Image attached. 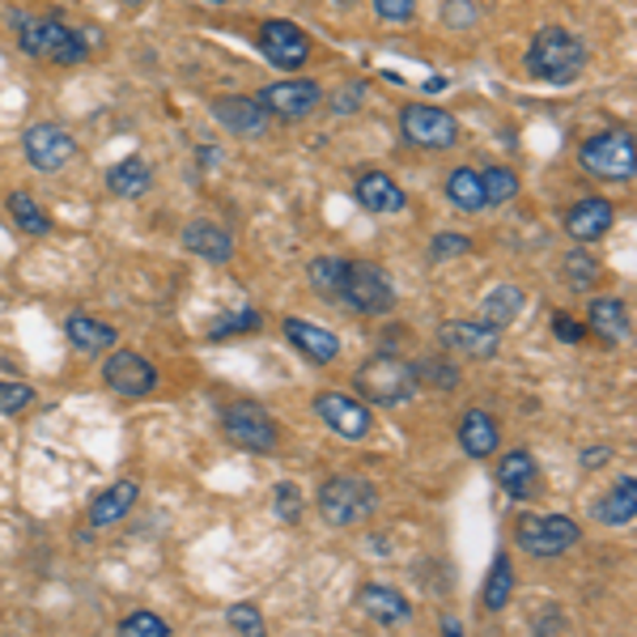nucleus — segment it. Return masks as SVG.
Returning <instances> with one entry per match:
<instances>
[{"mask_svg": "<svg viewBox=\"0 0 637 637\" xmlns=\"http://www.w3.org/2000/svg\"><path fill=\"white\" fill-rule=\"evenodd\" d=\"M102 378H107L111 391L128 396V400H141V396H149V391L158 387L153 361H145L137 349H119V354H111V361L102 366Z\"/></svg>", "mask_w": 637, "mask_h": 637, "instance_id": "obj_12", "label": "nucleus"}, {"mask_svg": "<svg viewBox=\"0 0 637 637\" xmlns=\"http://www.w3.org/2000/svg\"><path fill=\"white\" fill-rule=\"evenodd\" d=\"M260 51L277 64V69H302L310 60V39L302 26L277 18V22L260 26Z\"/></svg>", "mask_w": 637, "mask_h": 637, "instance_id": "obj_13", "label": "nucleus"}, {"mask_svg": "<svg viewBox=\"0 0 637 637\" xmlns=\"http://www.w3.org/2000/svg\"><path fill=\"white\" fill-rule=\"evenodd\" d=\"M357 604L370 620H382V625H404L412 616V604L404 599L396 587H378V583H366L357 590Z\"/></svg>", "mask_w": 637, "mask_h": 637, "instance_id": "obj_23", "label": "nucleus"}, {"mask_svg": "<svg viewBox=\"0 0 637 637\" xmlns=\"http://www.w3.org/2000/svg\"><path fill=\"white\" fill-rule=\"evenodd\" d=\"M637 515V480L634 476H625L620 485L608 489L604 501H595V519L608 522V527H629Z\"/></svg>", "mask_w": 637, "mask_h": 637, "instance_id": "obj_28", "label": "nucleus"}, {"mask_svg": "<svg viewBox=\"0 0 637 637\" xmlns=\"http://www.w3.org/2000/svg\"><path fill=\"white\" fill-rule=\"evenodd\" d=\"M285 336H289V345L307 357V361H315V366H328V361H336V354H340L336 331L319 328V324H310V319H285Z\"/></svg>", "mask_w": 637, "mask_h": 637, "instance_id": "obj_19", "label": "nucleus"}, {"mask_svg": "<svg viewBox=\"0 0 637 637\" xmlns=\"http://www.w3.org/2000/svg\"><path fill=\"white\" fill-rule=\"evenodd\" d=\"M522 64H527V72L536 81L574 86L583 77V69H587V43L578 34H569L566 26H544V30H536V39L527 43Z\"/></svg>", "mask_w": 637, "mask_h": 637, "instance_id": "obj_1", "label": "nucleus"}, {"mask_svg": "<svg viewBox=\"0 0 637 637\" xmlns=\"http://www.w3.org/2000/svg\"><path fill=\"white\" fill-rule=\"evenodd\" d=\"M497 442H501V434H497V421L485 412V408H468L464 412V421H459V447L464 455H472V459H485V455H494Z\"/></svg>", "mask_w": 637, "mask_h": 637, "instance_id": "obj_24", "label": "nucleus"}, {"mask_svg": "<svg viewBox=\"0 0 637 637\" xmlns=\"http://www.w3.org/2000/svg\"><path fill=\"white\" fill-rule=\"evenodd\" d=\"M476 18H480V4H476V0H447V4H442V22L455 26V30L476 26Z\"/></svg>", "mask_w": 637, "mask_h": 637, "instance_id": "obj_42", "label": "nucleus"}, {"mask_svg": "<svg viewBox=\"0 0 637 637\" xmlns=\"http://www.w3.org/2000/svg\"><path fill=\"white\" fill-rule=\"evenodd\" d=\"M480 188H485V205H506V200L519 196V175L510 166H485Z\"/></svg>", "mask_w": 637, "mask_h": 637, "instance_id": "obj_33", "label": "nucleus"}, {"mask_svg": "<svg viewBox=\"0 0 637 637\" xmlns=\"http://www.w3.org/2000/svg\"><path fill=\"white\" fill-rule=\"evenodd\" d=\"M472 251V238L468 235H438L429 242V260L434 263H447V260H459Z\"/></svg>", "mask_w": 637, "mask_h": 637, "instance_id": "obj_39", "label": "nucleus"}, {"mask_svg": "<svg viewBox=\"0 0 637 637\" xmlns=\"http://www.w3.org/2000/svg\"><path fill=\"white\" fill-rule=\"evenodd\" d=\"M438 340H442V349H450V354L472 357V361H489V357H497L501 331L480 324V319H455V324H442Z\"/></svg>", "mask_w": 637, "mask_h": 637, "instance_id": "obj_15", "label": "nucleus"}, {"mask_svg": "<svg viewBox=\"0 0 637 637\" xmlns=\"http://www.w3.org/2000/svg\"><path fill=\"white\" fill-rule=\"evenodd\" d=\"M183 247L191 256L200 260H212V263H230L235 260V235L226 226H217L212 217H196L183 226Z\"/></svg>", "mask_w": 637, "mask_h": 637, "instance_id": "obj_17", "label": "nucleus"}, {"mask_svg": "<svg viewBox=\"0 0 637 637\" xmlns=\"http://www.w3.org/2000/svg\"><path fill=\"white\" fill-rule=\"evenodd\" d=\"M119 4H132V0H119Z\"/></svg>", "mask_w": 637, "mask_h": 637, "instance_id": "obj_50", "label": "nucleus"}, {"mask_svg": "<svg viewBox=\"0 0 637 637\" xmlns=\"http://www.w3.org/2000/svg\"><path fill=\"white\" fill-rule=\"evenodd\" d=\"M515 590H519L515 566H510L506 553H497L494 569H489V578H485V590H480V608H485V613H501V608L515 599Z\"/></svg>", "mask_w": 637, "mask_h": 637, "instance_id": "obj_30", "label": "nucleus"}, {"mask_svg": "<svg viewBox=\"0 0 637 637\" xmlns=\"http://www.w3.org/2000/svg\"><path fill=\"white\" fill-rule=\"evenodd\" d=\"M522 289L519 285H494L489 293H485V302H480V324H489V328H510L515 319H519L522 310Z\"/></svg>", "mask_w": 637, "mask_h": 637, "instance_id": "obj_27", "label": "nucleus"}, {"mask_svg": "<svg viewBox=\"0 0 637 637\" xmlns=\"http://www.w3.org/2000/svg\"><path fill=\"white\" fill-rule=\"evenodd\" d=\"M354 387L361 400L378 404V408H396V404H408L417 396L421 378H417V370H412L408 361H400V357L378 354L357 370Z\"/></svg>", "mask_w": 637, "mask_h": 637, "instance_id": "obj_3", "label": "nucleus"}, {"mask_svg": "<svg viewBox=\"0 0 637 637\" xmlns=\"http://www.w3.org/2000/svg\"><path fill=\"white\" fill-rule=\"evenodd\" d=\"M400 132H404V141L417 145V149H450L455 137H459V123H455V116L442 111V107L412 102V107L400 111Z\"/></svg>", "mask_w": 637, "mask_h": 637, "instance_id": "obj_9", "label": "nucleus"}, {"mask_svg": "<svg viewBox=\"0 0 637 637\" xmlns=\"http://www.w3.org/2000/svg\"><path fill=\"white\" fill-rule=\"evenodd\" d=\"M578 162L595 179H613V183H629L634 179V132L629 128H608L595 132L578 145Z\"/></svg>", "mask_w": 637, "mask_h": 637, "instance_id": "obj_5", "label": "nucleus"}, {"mask_svg": "<svg viewBox=\"0 0 637 637\" xmlns=\"http://www.w3.org/2000/svg\"><path fill=\"white\" fill-rule=\"evenodd\" d=\"M412 370H417V378H425L429 387H442V391L459 382V370H455V366H447L442 357H425L421 366H412Z\"/></svg>", "mask_w": 637, "mask_h": 637, "instance_id": "obj_40", "label": "nucleus"}, {"mask_svg": "<svg viewBox=\"0 0 637 637\" xmlns=\"http://www.w3.org/2000/svg\"><path fill=\"white\" fill-rule=\"evenodd\" d=\"M307 277H310V289H315V293H324V298H336V293H340V277H345V260H336V256L310 260Z\"/></svg>", "mask_w": 637, "mask_h": 637, "instance_id": "obj_34", "label": "nucleus"}, {"mask_svg": "<svg viewBox=\"0 0 637 637\" xmlns=\"http://www.w3.org/2000/svg\"><path fill=\"white\" fill-rule=\"evenodd\" d=\"M149 188H153V170H149L145 158H137V153L107 170V191L119 196V200H137V196H145Z\"/></svg>", "mask_w": 637, "mask_h": 637, "instance_id": "obj_25", "label": "nucleus"}, {"mask_svg": "<svg viewBox=\"0 0 637 637\" xmlns=\"http://www.w3.org/2000/svg\"><path fill=\"white\" fill-rule=\"evenodd\" d=\"M553 331H557V340H566V345H578L583 336H587V328L583 324H574V315H553Z\"/></svg>", "mask_w": 637, "mask_h": 637, "instance_id": "obj_45", "label": "nucleus"}, {"mask_svg": "<svg viewBox=\"0 0 637 637\" xmlns=\"http://www.w3.org/2000/svg\"><path fill=\"white\" fill-rule=\"evenodd\" d=\"M22 149H26V162L34 166V170H64V166L77 158V141H72L69 128H60V123H30L22 137Z\"/></svg>", "mask_w": 637, "mask_h": 637, "instance_id": "obj_10", "label": "nucleus"}, {"mask_svg": "<svg viewBox=\"0 0 637 637\" xmlns=\"http://www.w3.org/2000/svg\"><path fill=\"white\" fill-rule=\"evenodd\" d=\"M378 510V489L361 476H331L319 489V515L331 527H354Z\"/></svg>", "mask_w": 637, "mask_h": 637, "instance_id": "obj_4", "label": "nucleus"}, {"mask_svg": "<svg viewBox=\"0 0 637 637\" xmlns=\"http://www.w3.org/2000/svg\"><path fill=\"white\" fill-rule=\"evenodd\" d=\"M116 637H170V625L158 613H132L119 620Z\"/></svg>", "mask_w": 637, "mask_h": 637, "instance_id": "obj_36", "label": "nucleus"}, {"mask_svg": "<svg viewBox=\"0 0 637 637\" xmlns=\"http://www.w3.org/2000/svg\"><path fill=\"white\" fill-rule=\"evenodd\" d=\"M497 485L515 497V501H527V497L536 494V485H540V468H536L531 450L515 447L510 455H501V464H497Z\"/></svg>", "mask_w": 637, "mask_h": 637, "instance_id": "obj_21", "label": "nucleus"}, {"mask_svg": "<svg viewBox=\"0 0 637 637\" xmlns=\"http://www.w3.org/2000/svg\"><path fill=\"white\" fill-rule=\"evenodd\" d=\"M260 324H263L260 310H256V307H238V310H230V315H221V319H217V324L209 328V336H212V340H226V336H238V331H256Z\"/></svg>", "mask_w": 637, "mask_h": 637, "instance_id": "obj_35", "label": "nucleus"}, {"mask_svg": "<svg viewBox=\"0 0 637 637\" xmlns=\"http://www.w3.org/2000/svg\"><path fill=\"white\" fill-rule=\"evenodd\" d=\"M221 429H226V438L242 450H256V455H272V450H277V421H272L256 400L226 404V408H221Z\"/></svg>", "mask_w": 637, "mask_h": 637, "instance_id": "obj_7", "label": "nucleus"}, {"mask_svg": "<svg viewBox=\"0 0 637 637\" xmlns=\"http://www.w3.org/2000/svg\"><path fill=\"white\" fill-rule=\"evenodd\" d=\"M13 26H18V43H22V51L26 56H34V60L81 64V60L90 56L81 30L64 26L56 13H13Z\"/></svg>", "mask_w": 637, "mask_h": 637, "instance_id": "obj_2", "label": "nucleus"}, {"mask_svg": "<svg viewBox=\"0 0 637 637\" xmlns=\"http://www.w3.org/2000/svg\"><path fill=\"white\" fill-rule=\"evenodd\" d=\"M226 620H230V629H235L238 637H263V613L256 604H235V608L226 613Z\"/></svg>", "mask_w": 637, "mask_h": 637, "instance_id": "obj_38", "label": "nucleus"}, {"mask_svg": "<svg viewBox=\"0 0 637 637\" xmlns=\"http://www.w3.org/2000/svg\"><path fill=\"white\" fill-rule=\"evenodd\" d=\"M515 536H519L522 553H531V557H561L583 540L578 522L569 515H522Z\"/></svg>", "mask_w": 637, "mask_h": 637, "instance_id": "obj_8", "label": "nucleus"}, {"mask_svg": "<svg viewBox=\"0 0 637 637\" xmlns=\"http://www.w3.org/2000/svg\"><path fill=\"white\" fill-rule=\"evenodd\" d=\"M375 13L382 18V22L404 26V22H412V13H417V0H375Z\"/></svg>", "mask_w": 637, "mask_h": 637, "instance_id": "obj_44", "label": "nucleus"}, {"mask_svg": "<svg viewBox=\"0 0 637 637\" xmlns=\"http://www.w3.org/2000/svg\"><path fill=\"white\" fill-rule=\"evenodd\" d=\"M319 98H324V90L315 81H272L260 94V107L268 111V119L277 116L298 123V119H307L319 107Z\"/></svg>", "mask_w": 637, "mask_h": 637, "instance_id": "obj_14", "label": "nucleus"}, {"mask_svg": "<svg viewBox=\"0 0 637 637\" xmlns=\"http://www.w3.org/2000/svg\"><path fill=\"white\" fill-rule=\"evenodd\" d=\"M566 277H569V285H574V289H590V285L599 281V260L590 256L587 247H578V251H569Z\"/></svg>", "mask_w": 637, "mask_h": 637, "instance_id": "obj_37", "label": "nucleus"}, {"mask_svg": "<svg viewBox=\"0 0 637 637\" xmlns=\"http://www.w3.org/2000/svg\"><path fill=\"white\" fill-rule=\"evenodd\" d=\"M442 637H464V629H459V620H450V616H442Z\"/></svg>", "mask_w": 637, "mask_h": 637, "instance_id": "obj_48", "label": "nucleus"}, {"mask_svg": "<svg viewBox=\"0 0 637 637\" xmlns=\"http://www.w3.org/2000/svg\"><path fill=\"white\" fill-rule=\"evenodd\" d=\"M212 119L226 128V132H235V137H263V128H268V111L260 107V98L251 94H226V98H212Z\"/></svg>", "mask_w": 637, "mask_h": 637, "instance_id": "obj_16", "label": "nucleus"}, {"mask_svg": "<svg viewBox=\"0 0 637 637\" xmlns=\"http://www.w3.org/2000/svg\"><path fill=\"white\" fill-rule=\"evenodd\" d=\"M354 191H357V205H361V209H370V212H378V217H391V212L408 209V196H404V188L391 179V175H382V170L361 175Z\"/></svg>", "mask_w": 637, "mask_h": 637, "instance_id": "obj_20", "label": "nucleus"}, {"mask_svg": "<svg viewBox=\"0 0 637 637\" xmlns=\"http://www.w3.org/2000/svg\"><path fill=\"white\" fill-rule=\"evenodd\" d=\"M336 302L354 307L357 315H387V310L396 307V285H391V277H387L378 263L354 260V263H345Z\"/></svg>", "mask_w": 637, "mask_h": 637, "instance_id": "obj_6", "label": "nucleus"}, {"mask_svg": "<svg viewBox=\"0 0 637 637\" xmlns=\"http://www.w3.org/2000/svg\"><path fill=\"white\" fill-rule=\"evenodd\" d=\"M447 200L455 205V209H464V212L485 209L480 170H472V166H459V170H450V175H447Z\"/></svg>", "mask_w": 637, "mask_h": 637, "instance_id": "obj_31", "label": "nucleus"}, {"mask_svg": "<svg viewBox=\"0 0 637 637\" xmlns=\"http://www.w3.org/2000/svg\"><path fill=\"white\" fill-rule=\"evenodd\" d=\"M64 336L77 345V354H102V349H111L119 340L111 324H98L90 315H69L64 319Z\"/></svg>", "mask_w": 637, "mask_h": 637, "instance_id": "obj_29", "label": "nucleus"}, {"mask_svg": "<svg viewBox=\"0 0 637 637\" xmlns=\"http://www.w3.org/2000/svg\"><path fill=\"white\" fill-rule=\"evenodd\" d=\"M137 480H116L111 489H102V494L94 497V506H90V522L94 527H111V522H119L132 506H137Z\"/></svg>", "mask_w": 637, "mask_h": 637, "instance_id": "obj_26", "label": "nucleus"}, {"mask_svg": "<svg viewBox=\"0 0 637 637\" xmlns=\"http://www.w3.org/2000/svg\"><path fill=\"white\" fill-rule=\"evenodd\" d=\"M30 400H34V391L26 387V382H4L0 378V412H22V408H30Z\"/></svg>", "mask_w": 637, "mask_h": 637, "instance_id": "obj_43", "label": "nucleus"}, {"mask_svg": "<svg viewBox=\"0 0 637 637\" xmlns=\"http://www.w3.org/2000/svg\"><path fill=\"white\" fill-rule=\"evenodd\" d=\"M9 217L18 221V230H26L30 238H43L51 230L48 209L30 196V191H9Z\"/></svg>", "mask_w": 637, "mask_h": 637, "instance_id": "obj_32", "label": "nucleus"}, {"mask_svg": "<svg viewBox=\"0 0 637 637\" xmlns=\"http://www.w3.org/2000/svg\"><path fill=\"white\" fill-rule=\"evenodd\" d=\"M315 412H319V421L328 425L336 438H349V442H361L366 434H370V408L354 396H345V391H324V396H315Z\"/></svg>", "mask_w": 637, "mask_h": 637, "instance_id": "obj_11", "label": "nucleus"}, {"mask_svg": "<svg viewBox=\"0 0 637 637\" xmlns=\"http://www.w3.org/2000/svg\"><path fill=\"white\" fill-rule=\"evenodd\" d=\"M608 459H613V450H608V447L583 450V468H587V472H595V468H604V464H608Z\"/></svg>", "mask_w": 637, "mask_h": 637, "instance_id": "obj_46", "label": "nucleus"}, {"mask_svg": "<svg viewBox=\"0 0 637 637\" xmlns=\"http://www.w3.org/2000/svg\"><path fill=\"white\" fill-rule=\"evenodd\" d=\"M357 98H361V86H354V94L345 90V94L336 98V116H345V111H354V107H357Z\"/></svg>", "mask_w": 637, "mask_h": 637, "instance_id": "obj_47", "label": "nucleus"}, {"mask_svg": "<svg viewBox=\"0 0 637 637\" xmlns=\"http://www.w3.org/2000/svg\"><path fill=\"white\" fill-rule=\"evenodd\" d=\"M277 515H281V522L302 519V489H298L293 480H281V485H277Z\"/></svg>", "mask_w": 637, "mask_h": 637, "instance_id": "obj_41", "label": "nucleus"}, {"mask_svg": "<svg viewBox=\"0 0 637 637\" xmlns=\"http://www.w3.org/2000/svg\"><path fill=\"white\" fill-rule=\"evenodd\" d=\"M613 221H616V205L613 200H604V196H587V200H578V205L566 212L569 238H578L583 247L608 235V230H613Z\"/></svg>", "mask_w": 637, "mask_h": 637, "instance_id": "obj_18", "label": "nucleus"}, {"mask_svg": "<svg viewBox=\"0 0 637 637\" xmlns=\"http://www.w3.org/2000/svg\"><path fill=\"white\" fill-rule=\"evenodd\" d=\"M205 4H226V0H205Z\"/></svg>", "mask_w": 637, "mask_h": 637, "instance_id": "obj_49", "label": "nucleus"}, {"mask_svg": "<svg viewBox=\"0 0 637 637\" xmlns=\"http://www.w3.org/2000/svg\"><path fill=\"white\" fill-rule=\"evenodd\" d=\"M587 328L608 340V345H625L634 336V324H629V307L620 298H595L587 310Z\"/></svg>", "mask_w": 637, "mask_h": 637, "instance_id": "obj_22", "label": "nucleus"}]
</instances>
